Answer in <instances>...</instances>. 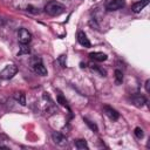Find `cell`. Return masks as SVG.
Masks as SVG:
<instances>
[{
	"mask_svg": "<svg viewBox=\"0 0 150 150\" xmlns=\"http://www.w3.org/2000/svg\"><path fill=\"white\" fill-rule=\"evenodd\" d=\"M45 11L50 16H59L64 12V6L57 1H50L46 5Z\"/></svg>",
	"mask_w": 150,
	"mask_h": 150,
	"instance_id": "6da1fadb",
	"label": "cell"
},
{
	"mask_svg": "<svg viewBox=\"0 0 150 150\" xmlns=\"http://www.w3.org/2000/svg\"><path fill=\"white\" fill-rule=\"evenodd\" d=\"M18 73V67L15 64H7L1 71H0V79L2 80H9Z\"/></svg>",
	"mask_w": 150,
	"mask_h": 150,
	"instance_id": "7a4b0ae2",
	"label": "cell"
},
{
	"mask_svg": "<svg viewBox=\"0 0 150 150\" xmlns=\"http://www.w3.org/2000/svg\"><path fill=\"white\" fill-rule=\"evenodd\" d=\"M18 36H19V42L21 45H28L32 40V34L26 28H20L18 32Z\"/></svg>",
	"mask_w": 150,
	"mask_h": 150,
	"instance_id": "3957f363",
	"label": "cell"
},
{
	"mask_svg": "<svg viewBox=\"0 0 150 150\" xmlns=\"http://www.w3.org/2000/svg\"><path fill=\"white\" fill-rule=\"evenodd\" d=\"M32 67H33L34 71H35L38 75H41V76L47 75V69H46V67L43 66V63L41 62V60H35V61L32 63Z\"/></svg>",
	"mask_w": 150,
	"mask_h": 150,
	"instance_id": "277c9868",
	"label": "cell"
},
{
	"mask_svg": "<svg viewBox=\"0 0 150 150\" xmlns=\"http://www.w3.org/2000/svg\"><path fill=\"white\" fill-rule=\"evenodd\" d=\"M52 138H53L54 143L57 144V145H60V146H66V145L68 144V141H67L66 136H63V135L60 134V132H56V131L53 132V134H52Z\"/></svg>",
	"mask_w": 150,
	"mask_h": 150,
	"instance_id": "5b68a950",
	"label": "cell"
},
{
	"mask_svg": "<svg viewBox=\"0 0 150 150\" xmlns=\"http://www.w3.org/2000/svg\"><path fill=\"white\" fill-rule=\"evenodd\" d=\"M123 6H124V0H110L109 2H107L105 8L111 12V11H117Z\"/></svg>",
	"mask_w": 150,
	"mask_h": 150,
	"instance_id": "8992f818",
	"label": "cell"
},
{
	"mask_svg": "<svg viewBox=\"0 0 150 150\" xmlns=\"http://www.w3.org/2000/svg\"><path fill=\"white\" fill-rule=\"evenodd\" d=\"M103 110H104V114H105L110 120H112V121H116V120L120 117V114H118L114 108H111V107H109V105H104V107H103Z\"/></svg>",
	"mask_w": 150,
	"mask_h": 150,
	"instance_id": "52a82bcc",
	"label": "cell"
},
{
	"mask_svg": "<svg viewBox=\"0 0 150 150\" xmlns=\"http://www.w3.org/2000/svg\"><path fill=\"white\" fill-rule=\"evenodd\" d=\"M77 41H79V43H80L81 46H83V47H86V48H88V47L91 46L89 39L87 38V35H86L83 32H79V33H77Z\"/></svg>",
	"mask_w": 150,
	"mask_h": 150,
	"instance_id": "ba28073f",
	"label": "cell"
},
{
	"mask_svg": "<svg viewBox=\"0 0 150 150\" xmlns=\"http://www.w3.org/2000/svg\"><path fill=\"white\" fill-rule=\"evenodd\" d=\"M90 59L94 60V61H97V62H102V61H105L108 59V56L104 54V53H101V52H93L89 54Z\"/></svg>",
	"mask_w": 150,
	"mask_h": 150,
	"instance_id": "9c48e42d",
	"label": "cell"
},
{
	"mask_svg": "<svg viewBox=\"0 0 150 150\" xmlns=\"http://www.w3.org/2000/svg\"><path fill=\"white\" fill-rule=\"evenodd\" d=\"M149 4V1L148 0H142V1H138V2H136V4H134L132 5V7H131V9H132V12L134 13H138V12H141L146 5Z\"/></svg>",
	"mask_w": 150,
	"mask_h": 150,
	"instance_id": "30bf717a",
	"label": "cell"
},
{
	"mask_svg": "<svg viewBox=\"0 0 150 150\" xmlns=\"http://www.w3.org/2000/svg\"><path fill=\"white\" fill-rule=\"evenodd\" d=\"M131 100H132V103H134L136 107H143V105L145 104V102H146L145 97L142 96V95H135V96H132Z\"/></svg>",
	"mask_w": 150,
	"mask_h": 150,
	"instance_id": "8fae6325",
	"label": "cell"
},
{
	"mask_svg": "<svg viewBox=\"0 0 150 150\" xmlns=\"http://www.w3.org/2000/svg\"><path fill=\"white\" fill-rule=\"evenodd\" d=\"M14 97H15V100H16L21 105H25V104H26V96H25V94H23L22 91L15 93Z\"/></svg>",
	"mask_w": 150,
	"mask_h": 150,
	"instance_id": "7c38bea8",
	"label": "cell"
},
{
	"mask_svg": "<svg viewBox=\"0 0 150 150\" xmlns=\"http://www.w3.org/2000/svg\"><path fill=\"white\" fill-rule=\"evenodd\" d=\"M114 74H115V82H116V84H121L123 82V73L120 69H116Z\"/></svg>",
	"mask_w": 150,
	"mask_h": 150,
	"instance_id": "4fadbf2b",
	"label": "cell"
},
{
	"mask_svg": "<svg viewBox=\"0 0 150 150\" xmlns=\"http://www.w3.org/2000/svg\"><path fill=\"white\" fill-rule=\"evenodd\" d=\"M75 145L77 149H88V144L86 139H77L75 142Z\"/></svg>",
	"mask_w": 150,
	"mask_h": 150,
	"instance_id": "5bb4252c",
	"label": "cell"
},
{
	"mask_svg": "<svg viewBox=\"0 0 150 150\" xmlns=\"http://www.w3.org/2000/svg\"><path fill=\"white\" fill-rule=\"evenodd\" d=\"M57 102L61 104V105H63V107H66V108H68V103H67V100L60 94V95H57Z\"/></svg>",
	"mask_w": 150,
	"mask_h": 150,
	"instance_id": "9a60e30c",
	"label": "cell"
},
{
	"mask_svg": "<svg viewBox=\"0 0 150 150\" xmlns=\"http://www.w3.org/2000/svg\"><path fill=\"white\" fill-rule=\"evenodd\" d=\"M29 53V47L27 45H21V49L19 50L18 55H22V54H28Z\"/></svg>",
	"mask_w": 150,
	"mask_h": 150,
	"instance_id": "2e32d148",
	"label": "cell"
},
{
	"mask_svg": "<svg viewBox=\"0 0 150 150\" xmlns=\"http://www.w3.org/2000/svg\"><path fill=\"white\" fill-rule=\"evenodd\" d=\"M84 122H86V124H87L91 130L97 131V127H96V124H95V123H93V122H91V121H89L88 118H84Z\"/></svg>",
	"mask_w": 150,
	"mask_h": 150,
	"instance_id": "e0dca14e",
	"label": "cell"
},
{
	"mask_svg": "<svg viewBox=\"0 0 150 150\" xmlns=\"http://www.w3.org/2000/svg\"><path fill=\"white\" fill-rule=\"evenodd\" d=\"M134 134H135V136H136L137 138H139V139H141V138L143 137V135H144V134H143V130H142L141 128H138V127H137V128H135Z\"/></svg>",
	"mask_w": 150,
	"mask_h": 150,
	"instance_id": "ac0fdd59",
	"label": "cell"
},
{
	"mask_svg": "<svg viewBox=\"0 0 150 150\" xmlns=\"http://www.w3.org/2000/svg\"><path fill=\"white\" fill-rule=\"evenodd\" d=\"M6 141H7V138H6L5 136L0 135V148H6V145L4 144V143H5Z\"/></svg>",
	"mask_w": 150,
	"mask_h": 150,
	"instance_id": "d6986e66",
	"label": "cell"
},
{
	"mask_svg": "<svg viewBox=\"0 0 150 150\" xmlns=\"http://www.w3.org/2000/svg\"><path fill=\"white\" fill-rule=\"evenodd\" d=\"M64 59H66V56H64V55H61V56L59 57V60H57V61L61 63V67H64V66H66V63H64Z\"/></svg>",
	"mask_w": 150,
	"mask_h": 150,
	"instance_id": "ffe728a7",
	"label": "cell"
},
{
	"mask_svg": "<svg viewBox=\"0 0 150 150\" xmlns=\"http://www.w3.org/2000/svg\"><path fill=\"white\" fill-rule=\"evenodd\" d=\"M149 83H150V81L146 80V82H145V90H146V91H149Z\"/></svg>",
	"mask_w": 150,
	"mask_h": 150,
	"instance_id": "44dd1931",
	"label": "cell"
}]
</instances>
